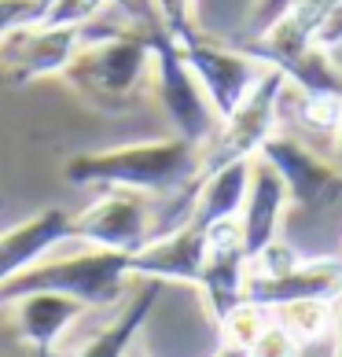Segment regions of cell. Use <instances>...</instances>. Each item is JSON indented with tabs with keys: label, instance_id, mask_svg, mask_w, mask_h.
<instances>
[{
	"label": "cell",
	"instance_id": "obj_1",
	"mask_svg": "<svg viewBox=\"0 0 342 357\" xmlns=\"http://www.w3.org/2000/svg\"><path fill=\"white\" fill-rule=\"evenodd\" d=\"M199 169L203 148L169 133L159 140L85 151L63 166V177L74 188H125L140 195H173L199 181Z\"/></svg>",
	"mask_w": 342,
	"mask_h": 357
},
{
	"label": "cell",
	"instance_id": "obj_2",
	"mask_svg": "<svg viewBox=\"0 0 342 357\" xmlns=\"http://www.w3.org/2000/svg\"><path fill=\"white\" fill-rule=\"evenodd\" d=\"M59 77L103 114L137 107L143 89L151 85V26L148 30L100 26V33L85 26V45L74 52Z\"/></svg>",
	"mask_w": 342,
	"mask_h": 357
},
{
	"label": "cell",
	"instance_id": "obj_3",
	"mask_svg": "<svg viewBox=\"0 0 342 357\" xmlns=\"http://www.w3.org/2000/svg\"><path fill=\"white\" fill-rule=\"evenodd\" d=\"M133 280V255L125 250L85 247L77 255H48L0 287V310L33 291H56V295L81 302L85 310H114L129 298Z\"/></svg>",
	"mask_w": 342,
	"mask_h": 357
},
{
	"label": "cell",
	"instance_id": "obj_4",
	"mask_svg": "<svg viewBox=\"0 0 342 357\" xmlns=\"http://www.w3.org/2000/svg\"><path fill=\"white\" fill-rule=\"evenodd\" d=\"M151 92L159 100L162 118L173 129V137L195 144V148H206V140L217 129V114L210 107L203 85L188 70L180 48L159 26H151Z\"/></svg>",
	"mask_w": 342,
	"mask_h": 357
},
{
	"label": "cell",
	"instance_id": "obj_5",
	"mask_svg": "<svg viewBox=\"0 0 342 357\" xmlns=\"http://www.w3.org/2000/svg\"><path fill=\"white\" fill-rule=\"evenodd\" d=\"M283 92H287V77L276 67H261L251 92L235 103L228 118H221L214 137L206 140L199 174L217 169L225 162H240V158H258L261 144L276 133V114L283 107Z\"/></svg>",
	"mask_w": 342,
	"mask_h": 357
},
{
	"label": "cell",
	"instance_id": "obj_6",
	"mask_svg": "<svg viewBox=\"0 0 342 357\" xmlns=\"http://www.w3.org/2000/svg\"><path fill=\"white\" fill-rule=\"evenodd\" d=\"M265 162L280 174L287 199L295 210H306V214H327V210L342 206V166L324 158L302 144L295 133H276L261 144L258 151Z\"/></svg>",
	"mask_w": 342,
	"mask_h": 357
},
{
	"label": "cell",
	"instance_id": "obj_7",
	"mask_svg": "<svg viewBox=\"0 0 342 357\" xmlns=\"http://www.w3.org/2000/svg\"><path fill=\"white\" fill-rule=\"evenodd\" d=\"M155 236V206L151 195L125 188H100V195L85 210L74 214V243L100 250H125L137 255Z\"/></svg>",
	"mask_w": 342,
	"mask_h": 357
},
{
	"label": "cell",
	"instance_id": "obj_8",
	"mask_svg": "<svg viewBox=\"0 0 342 357\" xmlns=\"http://www.w3.org/2000/svg\"><path fill=\"white\" fill-rule=\"evenodd\" d=\"M85 45V26H56L33 22L8 33L0 41V74L8 85H33L41 77H56L67 70L74 52Z\"/></svg>",
	"mask_w": 342,
	"mask_h": 357
},
{
	"label": "cell",
	"instance_id": "obj_9",
	"mask_svg": "<svg viewBox=\"0 0 342 357\" xmlns=\"http://www.w3.org/2000/svg\"><path fill=\"white\" fill-rule=\"evenodd\" d=\"M177 48H180L184 63H188V70L195 74V82L203 85L210 107H214V114H217V122L235 111V103L251 92L261 67H265V63H258L247 48L210 41V37H203V33H195L192 41H184Z\"/></svg>",
	"mask_w": 342,
	"mask_h": 357
},
{
	"label": "cell",
	"instance_id": "obj_10",
	"mask_svg": "<svg viewBox=\"0 0 342 357\" xmlns=\"http://www.w3.org/2000/svg\"><path fill=\"white\" fill-rule=\"evenodd\" d=\"M195 287H199L203 306H206L214 324L225 321V313L235 306V302H243L247 250H243L240 218L217 221V225L206 229V261H203V276H199Z\"/></svg>",
	"mask_w": 342,
	"mask_h": 357
},
{
	"label": "cell",
	"instance_id": "obj_11",
	"mask_svg": "<svg viewBox=\"0 0 342 357\" xmlns=\"http://www.w3.org/2000/svg\"><path fill=\"white\" fill-rule=\"evenodd\" d=\"M243 298L265 310H280L298 298H342V258H298L291 269L276 276L247 273Z\"/></svg>",
	"mask_w": 342,
	"mask_h": 357
},
{
	"label": "cell",
	"instance_id": "obj_12",
	"mask_svg": "<svg viewBox=\"0 0 342 357\" xmlns=\"http://www.w3.org/2000/svg\"><path fill=\"white\" fill-rule=\"evenodd\" d=\"M70 240H74V214H67L63 206H45L33 218L4 229L0 232V287L30 266H37L41 258L56 255Z\"/></svg>",
	"mask_w": 342,
	"mask_h": 357
},
{
	"label": "cell",
	"instance_id": "obj_13",
	"mask_svg": "<svg viewBox=\"0 0 342 357\" xmlns=\"http://www.w3.org/2000/svg\"><path fill=\"white\" fill-rule=\"evenodd\" d=\"M206 261V229L203 225H180V229L155 236L133 255L137 280H162V284H188L195 287Z\"/></svg>",
	"mask_w": 342,
	"mask_h": 357
},
{
	"label": "cell",
	"instance_id": "obj_14",
	"mask_svg": "<svg viewBox=\"0 0 342 357\" xmlns=\"http://www.w3.org/2000/svg\"><path fill=\"white\" fill-rule=\"evenodd\" d=\"M287 206H291V199H287L280 174L258 155L251 162V188H247V199L240 210V232H243L247 261L254 255H261L272 240H280V225H283Z\"/></svg>",
	"mask_w": 342,
	"mask_h": 357
},
{
	"label": "cell",
	"instance_id": "obj_15",
	"mask_svg": "<svg viewBox=\"0 0 342 357\" xmlns=\"http://www.w3.org/2000/svg\"><path fill=\"white\" fill-rule=\"evenodd\" d=\"M15 310V335L30 347L37 357H56L63 335L81 321L85 306L56 291H33L11 302Z\"/></svg>",
	"mask_w": 342,
	"mask_h": 357
},
{
	"label": "cell",
	"instance_id": "obj_16",
	"mask_svg": "<svg viewBox=\"0 0 342 357\" xmlns=\"http://www.w3.org/2000/svg\"><path fill=\"white\" fill-rule=\"evenodd\" d=\"M162 280H137V291H129V298L118 306L114 321L103 324L88 342H81V350L74 357H129V350L137 347V335L143 332L148 317L159 306Z\"/></svg>",
	"mask_w": 342,
	"mask_h": 357
},
{
	"label": "cell",
	"instance_id": "obj_17",
	"mask_svg": "<svg viewBox=\"0 0 342 357\" xmlns=\"http://www.w3.org/2000/svg\"><path fill=\"white\" fill-rule=\"evenodd\" d=\"M251 162L254 158H240V162H225L217 169L199 174L195 184V206H192V221L210 229L217 221H232L240 218L247 188H251Z\"/></svg>",
	"mask_w": 342,
	"mask_h": 357
},
{
	"label": "cell",
	"instance_id": "obj_18",
	"mask_svg": "<svg viewBox=\"0 0 342 357\" xmlns=\"http://www.w3.org/2000/svg\"><path fill=\"white\" fill-rule=\"evenodd\" d=\"M280 74L287 77V85L298 96H332L342 100V70L332 52H324L317 45H309L302 56H295L287 67H280Z\"/></svg>",
	"mask_w": 342,
	"mask_h": 357
},
{
	"label": "cell",
	"instance_id": "obj_19",
	"mask_svg": "<svg viewBox=\"0 0 342 357\" xmlns=\"http://www.w3.org/2000/svg\"><path fill=\"white\" fill-rule=\"evenodd\" d=\"M272 321L287 328L302 347L320 342L335 332V298H298L287 306L272 310Z\"/></svg>",
	"mask_w": 342,
	"mask_h": 357
},
{
	"label": "cell",
	"instance_id": "obj_20",
	"mask_svg": "<svg viewBox=\"0 0 342 357\" xmlns=\"http://www.w3.org/2000/svg\"><path fill=\"white\" fill-rule=\"evenodd\" d=\"M269 324H272V310L258 306V302H251V298H243V302H235V306L225 313V321L217 324V332H221V342H228V347L247 354L254 347V339L265 332Z\"/></svg>",
	"mask_w": 342,
	"mask_h": 357
},
{
	"label": "cell",
	"instance_id": "obj_21",
	"mask_svg": "<svg viewBox=\"0 0 342 357\" xmlns=\"http://www.w3.org/2000/svg\"><path fill=\"white\" fill-rule=\"evenodd\" d=\"M151 15H155V26L173 45H184L199 33V26H195V0H151Z\"/></svg>",
	"mask_w": 342,
	"mask_h": 357
},
{
	"label": "cell",
	"instance_id": "obj_22",
	"mask_svg": "<svg viewBox=\"0 0 342 357\" xmlns=\"http://www.w3.org/2000/svg\"><path fill=\"white\" fill-rule=\"evenodd\" d=\"M118 0H56L48 8V19L45 22H56V26H88L96 22L103 11Z\"/></svg>",
	"mask_w": 342,
	"mask_h": 357
},
{
	"label": "cell",
	"instance_id": "obj_23",
	"mask_svg": "<svg viewBox=\"0 0 342 357\" xmlns=\"http://www.w3.org/2000/svg\"><path fill=\"white\" fill-rule=\"evenodd\" d=\"M48 19V4L45 0H0V41L8 33L22 30V26L45 22Z\"/></svg>",
	"mask_w": 342,
	"mask_h": 357
},
{
	"label": "cell",
	"instance_id": "obj_24",
	"mask_svg": "<svg viewBox=\"0 0 342 357\" xmlns=\"http://www.w3.org/2000/svg\"><path fill=\"white\" fill-rule=\"evenodd\" d=\"M302 350H306V347H302L287 328H280L272 321L265 332L254 339V347L247 350V357H302Z\"/></svg>",
	"mask_w": 342,
	"mask_h": 357
},
{
	"label": "cell",
	"instance_id": "obj_25",
	"mask_svg": "<svg viewBox=\"0 0 342 357\" xmlns=\"http://www.w3.org/2000/svg\"><path fill=\"white\" fill-rule=\"evenodd\" d=\"M313 45L332 52V56L342 48V0H332V4H327V11L317 22V30H313Z\"/></svg>",
	"mask_w": 342,
	"mask_h": 357
},
{
	"label": "cell",
	"instance_id": "obj_26",
	"mask_svg": "<svg viewBox=\"0 0 342 357\" xmlns=\"http://www.w3.org/2000/svg\"><path fill=\"white\" fill-rule=\"evenodd\" d=\"M291 4H295V0H254L251 15H247V37L265 33L276 19L287 15V8H291Z\"/></svg>",
	"mask_w": 342,
	"mask_h": 357
},
{
	"label": "cell",
	"instance_id": "obj_27",
	"mask_svg": "<svg viewBox=\"0 0 342 357\" xmlns=\"http://www.w3.org/2000/svg\"><path fill=\"white\" fill-rule=\"evenodd\" d=\"M332 151H335V162L342 166V114H339V126H335V133H332Z\"/></svg>",
	"mask_w": 342,
	"mask_h": 357
},
{
	"label": "cell",
	"instance_id": "obj_28",
	"mask_svg": "<svg viewBox=\"0 0 342 357\" xmlns=\"http://www.w3.org/2000/svg\"><path fill=\"white\" fill-rule=\"evenodd\" d=\"M210 357H247V354H243V350H235V347H228V342H221V347L210 354Z\"/></svg>",
	"mask_w": 342,
	"mask_h": 357
},
{
	"label": "cell",
	"instance_id": "obj_29",
	"mask_svg": "<svg viewBox=\"0 0 342 357\" xmlns=\"http://www.w3.org/2000/svg\"><path fill=\"white\" fill-rule=\"evenodd\" d=\"M4 350H8V332L0 328V354H4Z\"/></svg>",
	"mask_w": 342,
	"mask_h": 357
},
{
	"label": "cell",
	"instance_id": "obj_30",
	"mask_svg": "<svg viewBox=\"0 0 342 357\" xmlns=\"http://www.w3.org/2000/svg\"><path fill=\"white\" fill-rule=\"evenodd\" d=\"M129 357H151V354H143L140 347H133V350H129Z\"/></svg>",
	"mask_w": 342,
	"mask_h": 357
}]
</instances>
